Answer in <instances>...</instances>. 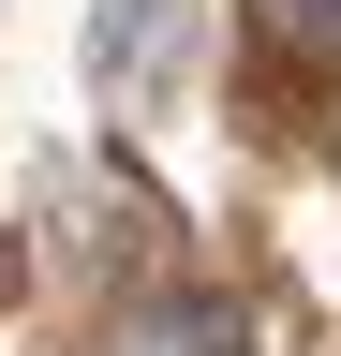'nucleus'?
I'll return each mask as SVG.
<instances>
[{
  "label": "nucleus",
  "instance_id": "obj_2",
  "mask_svg": "<svg viewBox=\"0 0 341 356\" xmlns=\"http://www.w3.org/2000/svg\"><path fill=\"white\" fill-rule=\"evenodd\" d=\"M282 30L297 44H341V0H282Z\"/></svg>",
  "mask_w": 341,
  "mask_h": 356
},
{
  "label": "nucleus",
  "instance_id": "obj_1",
  "mask_svg": "<svg viewBox=\"0 0 341 356\" xmlns=\"http://www.w3.org/2000/svg\"><path fill=\"white\" fill-rule=\"evenodd\" d=\"M238 341H252L238 297H149L134 327H119V356H238Z\"/></svg>",
  "mask_w": 341,
  "mask_h": 356
}]
</instances>
